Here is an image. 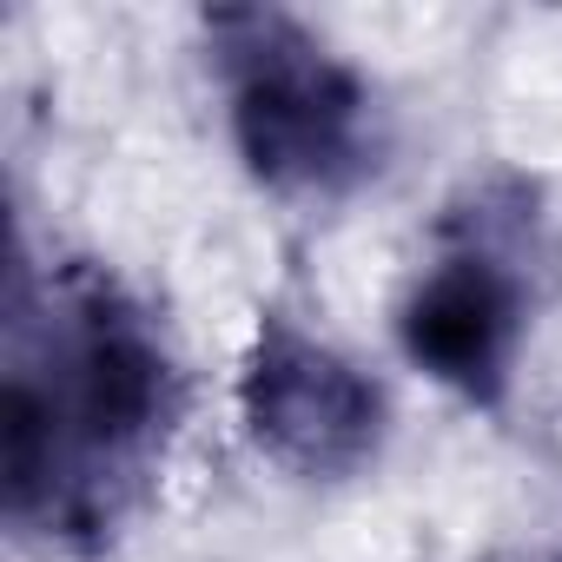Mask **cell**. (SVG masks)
<instances>
[{"mask_svg":"<svg viewBox=\"0 0 562 562\" xmlns=\"http://www.w3.org/2000/svg\"><path fill=\"white\" fill-rule=\"evenodd\" d=\"M179 424V364L106 265L14 278L0 483L14 529L93 549L153 490Z\"/></svg>","mask_w":562,"mask_h":562,"instance_id":"cell-1","label":"cell"},{"mask_svg":"<svg viewBox=\"0 0 562 562\" xmlns=\"http://www.w3.org/2000/svg\"><path fill=\"white\" fill-rule=\"evenodd\" d=\"M225 126L245 172L278 199H338L378 166V106L351 60L271 8H225L205 21Z\"/></svg>","mask_w":562,"mask_h":562,"instance_id":"cell-2","label":"cell"},{"mask_svg":"<svg viewBox=\"0 0 562 562\" xmlns=\"http://www.w3.org/2000/svg\"><path fill=\"white\" fill-rule=\"evenodd\" d=\"M437 238L430 271H417L397 305V345L463 404H496L529 331V271L542 258L536 186L516 172L463 186Z\"/></svg>","mask_w":562,"mask_h":562,"instance_id":"cell-3","label":"cell"},{"mask_svg":"<svg viewBox=\"0 0 562 562\" xmlns=\"http://www.w3.org/2000/svg\"><path fill=\"white\" fill-rule=\"evenodd\" d=\"M238 424L278 470L305 483H345L384 443V391L299 318L265 312L238 364Z\"/></svg>","mask_w":562,"mask_h":562,"instance_id":"cell-4","label":"cell"},{"mask_svg":"<svg viewBox=\"0 0 562 562\" xmlns=\"http://www.w3.org/2000/svg\"><path fill=\"white\" fill-rule=\"evenodd\" d=\"M555 562H562V555H555Z\"/></svg>","mask_w":562,"mask_h":562,"instance_id":"cell-5","label":"cell"}]
</instances>
